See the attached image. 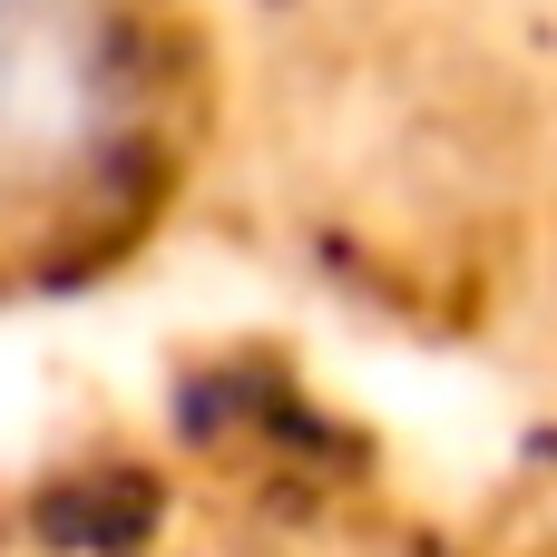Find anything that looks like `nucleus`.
Instances as JSON below:
<instances>
[{
  "label": "nucleus",
  "instance_id": "nucleus-1",
  "mask_svg": "<svg viewBox=\"0 0 557 557\" xmlns=\"http://www.w3.org/2000/svg\"><path fill=\"white\" fill-rule=\"evenodd\" d=\"M108 29L88 0H20L0 20V206L59 196L108 137Z\"/></svg>",
  "mask_w": 557,
  "mask_h": 557
},
{
  "label": "nucleus",
  "instance_id": "nucleus-2",
  "mask_svg": "<svg viewBox=\"0 0 557 557\" xmlns=\"http://www.w3.org/2000/svg\"><path fill=\"white\" fill-rule=\"evenodd\" d=\"M10 10H20V0H0V20H10Z\"/></svg>",
  "mask_w": 557,
  "mask_h": 557
}]
</instances>
